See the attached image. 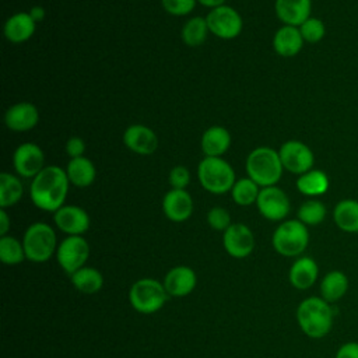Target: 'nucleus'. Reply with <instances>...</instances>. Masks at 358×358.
Instances as JSON below:
<instances>
[{"label": "nucleus", "mask_w": 358, "mask_h": 358, "mask_svg": "<svg viewBox=\"0 0 358 358\" xmlns=\"http://www.w3.org/2000/svg\"><path fill=\"white\" fill-rule=\"evenodd\" d=\"M70 180L64 169L56 165L45 166L31 182L29 197L32 203L43 210L56 213L64 206Z\"/></svg>", "instance_id": "nucleus-1"}, {"label": "nucleus", "mask_w": 358, "mask_h": 358, "mask_svg": "<svg viewBox=\"0 0 358 358\" xmlns=\"http://www.w3.org/2000/svg\"><path fill=\"white\" fill-rule=\"evenodd\" d=\"M296 322L310 338L324 337L333 326V309L322 296L305 298L296 308Z\"/></svg>", "instance_id": "nucleus-2"}, {"label": "nucleus", "mask_w": 358, "mask_h": 358, "mask_svg": "<svg viewBox=\"0 0 358 358\" xmlns=\"http://www.w3.org/2000/svg\"><path fill=\"white\" fill-rule=\"evenodd\" d=\"M246 173L260 187L275 186L282 176V164L278 151L270 147H257L246 158Z\"/></svg>", "instance_id": "nucleus-3"}, {"label": "nucleus", "mask_w": 358, "mask_h": 358, "mask_svg": "<svg viewBox=\"0 0 358 358\" xmlns=\"http://www.w3.org/2000/svg\"><path fill=\"white\" fill-rule=\"evenodd\" d=\"M197 178L203 189L214 194L229 192L236 182L232 166L221 157H204L197 166Z\"/></svg>", "instance_id": "nucleus-4"}, {"label": "nucleus", "mask_w": 358, "mask_h": 358, "mask_svg": "<svg viewBox=\"0 0 358 358\" xmlns=\"http://www.w3.org/2000/svg\"><path fill=\"white\" fill-rule=\"evenodd\" d=\"M55 229L45 222L31 224L22 238L25 256L35 263H43L49 260L57 250Z\"/></svg>", "instance_id": "nucleus-5"}, {"label": "nucleus", "mask_w": 358, "mask_h": 358, "mask_svg": "<svg viewBox=\"0 0 358 358\" xmlns=\"http://www.w3.org/2000/svg\"><path fill=\"white\" fill-rule=\"evenodd\" d=\"M271 242L275 252L281 256H299L309 243V232L299 220H288L275 228Z\"/></svg>", "instance_id": "nucleus-6"}, {"label": "nucleus", "mask_w": 358, "mask_h": 358, "mask_svg": "<svg viewBox=\"0 0 358 358\" xmlns=\"http://www.w3.org/2000/svg\"><path fill=\"white\" fill-rule=\"evenodd\" d=\"M168 298L162 282L154 278H141L136 281L129 291L130 305L140 313H154L159 310Z\"/></svg>", "instance_id": "nucleus-7"}, {"label": "nucleus", "mask_w": 358, "mask_h": 358, "mask_svg": "<svg viewBox=\"0 0 358 358\" xmlns=\"http://www.w3.org/2000/svg\"><path fill=\"white\" fill-rule=\"evenodd\" d=\"M90 257V245L81 235H70L62 241L56 250V259L64 273L73 274L84 267Z\"/></svg>", "instance_id": "nucleus-8"}, {"label": "nucleus", "mask_w": 358, "mask_h": 358, "mask_svg": "<svg viewBox=\"0 0 358 358\" xmlns=\"http://www.w3.org/2000/svg\"><path fill=\"white\" fill-rule=\"evenodd\" d=\"M206 21L210 32L221 39L236 38L243 27L241 14L235 8L225 4L211 8L206 17Z\"/></svg>", "instance_id": "nucleus-9"}, {"label": "nucleus", "mask_w": 358, "mask_h": 358, "mask_svg": "<svg viewBox=\"0 0 358 358\" xmlns=\"http://www.w3.org/2000/svg\"><path fill=\"white\" fill-rule=\"evenodd\" d=\"M278 154L284 169L296 175H302L310 171L315 162V155L312 150L298 140L285 141L280 147Z\"/></svg>", "instance_id": "nucleus-10"}, {"label": "nucleus", "mask_w": 358, "mask_h": 358, "mask_svg": "<svg viewBox=\"0 0 358 358\" xmlns=\"http://www.w3.org/2000/svg\"><path fill=\"white\" fill-rule=\"evenodd\" d=\"M256 206L259 213L270 221L284 220L291 210L288 196L282 189L277 186L262 187L256 200Z\"/></svg>", "instance_id": "nucleus-11"}, {"label": "nucleus", "mask_w": 358, "mask_h": 358, "mask_svg": "<svg viewBox=\"0 0 358 358\" xmlns=\"http://www.w3.org/2000/svg\"><path fill=\"white\" fill-rule=\"evenodd\" d=\"M15 172L22 178H35L45 168V154L38 144L22 143L13 155Z\"/></svg>", "instance_id": "nucleus-12"}, {"label": "nucleus", "mask_w": 358, "mask_h": 358, "mask_svg": "<svg viewBox=\"0 0 358 358\" xmlns=\"http://www.w3.org/2000/svg\"><path fill=\"white\" fill-rule=\"evenodd\" d=\"M222 243L227 253L235 259H243L253 252L255 236L249 227L236 222L224 231Z\"/></svg>", "instance_id": "nucleus-13"}, {"label": "nucleus", "mask_w": 358, "mask_h": 358, "mask_svg": "<svg viewBox=\"0 0 358 358\" xmlns=\"http://www.w3.org/2000/svg\"><path fill=\"white\" fill-rule=\"evenodd\" d=\"M123 144L138 155H151L158 148V137L145 124H130L123 133Z\"/></svg>", "instance_id": "nucleus-14"}, {"label": "nucleus", "mask_w": 358, "mask_h": 358, "mask_svg": "<svg viewBox=\"0 0 358 358\" xmlns=\"http://www.w3.org/2000/svg\"><path fill=\"white\" fill-rule=\"evenodd\" d=\"M53 221L56 227L70 235H83L90 228V215L88 213L78 206H63L55 215Z\"/></svg>", "instance_id": "nucleus-15"}, {"label": "nucleus", "mask_w": 358, "mask_h": 358, "mask_svg": "<svg viewBox=\"0 0 358 358\" xmlns=\"http://www.w3.org/2000/svg\"><path fill=\"white\" fill-rule=\"evenodd\" d=\"M162 211L173 222H183L193 213V200L186 189H171L162 199Z\"/></svg>", "instance_id": "nucleus-16"}, {"label": "nucleus", "mask_w": 358, "mask_h": 358, "mask_svg": "<svg viewBox=\"0 0 358 358\" xmlns=\"http://www.w3.org/2000/svg\"><path fill=\"white\" fill-rule=\"evenodd\" d=\"M39 122V112L31 102H18L11 105L6 115L4 123L13 131H28Z\"/></svg>", "instance_id": "nucleus-17"}, {"label": "nucleus", "mask_w": 358, "mask_h": 358, "mask_svg": "<svg viewBox=\"0 0 358 358\" xmlns=\"http://www.w3.org/2000/svg\"><path fill=\"white\" fill-rule=\"evenodd\" d=\"M196 282H197V277L193 268L187 266H176L166 273L162 284L168 295L186 296L194 289Z\"/></svg>", "instance_id": "nucleus-18"}, {"label": "nucleus", "mask_w": 358, "mask_h": 358, "mask_svg": "<svg viewBox=\"0 0 358 358\" xmlns=\"http://www.w3.org/2000/svg\"><path fill=\"white\" fill-rule=\"evenodd\" d=\"M274 10L284 25L299 27L310 17L312 0H275Z\"/></svg>", "instance_id": "nucleus-19"}, {"label": "nucleus", "mask_w": 358, "mask_h": 358, "mask_svg": "<svg viewBox=\"0 0 358 358\" xmlns=\"http://www.w3.org/2000/svg\"><path fill=\"white\" fill-rule=\"evenodd\" d=\"M36 22L29 15V13H15L8 17L4 22V36L11 43L27 42L35 32Z\"/></svg>", "instance_id": "nucleus-20"}, {"label": "nucleus", "mask_w": 358, "mask_h": 358, "mask_svg": "<svg viewBox=\"0 0 358 358\" xmlns=\"http://www.w3.org/2000/svg\"><path fill=\"white\" fill-rule=\"evenodd\" d=\"M303 38L298 27L282 25L273 38V48L277 55L282 57H292L298 55L303 46Z\"/></svg>", "instance_id": "nucleus-21"}, {"label": "nucleus", "mask_w": 358, "mask_h": 358, "mask_svg": "<svg viewBox=\"0 0 358 358\" xmlns=\"http://www.w3.org/2000/svg\"><path fill=\"white\" fill-rule=\"evenodd\" d=\"M319 275L317 263L308 256L296 259L288 273L289 282L296 289H308L310 288Z\"/></svg>", "instance_id": "nucleus-22"}, {"label": "nucleus", "mask_w": 358, "mask_h": 358, "mask_svg": "<svg viewBox=\"0 0 358 358\" xmlns=\"http://www.w3.org/2000/svg\"><path fill=\"white\" fill-rule=\"evenodd\" d=\"M200 145L206 157H221L231 145V134L222 126H211L203 133Z\"/></svg>", "instance_id": "nucleus-23"}, {"label": "nucleus", "mask_w": 358, "mask_h": 358, "mask_svg": "<svg viewBox=\"0 0 358 358\" xmlns=\"http://www.w3.org/2000/svg\"><path fill=\"white\" fill-rule=\"evenodd\" d=\"M67 178L71 185L77 187H88L96 176V169L91 159L83 157L71 158L66 168Z\"/></svg>", "instance_id": "nucleus-24"}, {"label": "nucleus", "mask_w": 358, "mask_h": 358, "mask_svg": "<svg viewBox=\"0 0 358 358\" xmlns=\"http://www.w3.org/2000/svg\"><path fill=\"white\" fill-rule=\"evenodd\" d=\"M333 220L338 229L357 234L358 232V200L345 199L336 204L333 210Z\"/></svg>", "instance_id": "nucleus-25"}, {"label": "nucleus", "mask_w": 358, "mask_h": 358, "mask_svg": "<svg viewBox=\"0 0 358 358\" xmlns=\"http://www.w3.org/2000/svg\"><path fill=\"white\" fill-rule=\"evenodd\" d=\"M348 289V277L340 270L329 271L320 281V296L329 303L341 299Z\"/></svg>", "instance_id": "nucleus-26"}, {"label": "nucleus", "mask_w": 358, "mask_h": 358, "mask_svg": "<svg viewBox=\"0 0 358 358\" xmlns=\"http://www.w3.org/2000/svg\"><path fill=\"white\" fill-rule=\"evenodd\" d=\"M329 178L320 169H310L296 179V189L305 196H320L329 189Z\"/></svg>", "instance_id": "nucleus-27"}, {"label": "nucleus", "mask_w": 358, "mask_h": 358, "mask_svg": "<svg viewBox=\"0 0 358 358\" xmlns=\"http://www.w3.org/2000/svg\"><path fill=\"white\" fill-rule=\"evenodd\" d=\"M71 284L83 294H95L103 285L102 274L94 267H81L71 275Z\"/></svg>", "instance_id": "nucleus-28"}, {"label": "nucleus", "mask_w": 358, "mask_h": 358, "mask_svg": "<svg viewBox=\"0 0 358 358\" xmlns=\"http://www.w3.org/2000/svg\"><path fill=\"white\" fill-rule=\"evenodd\" d=\"M22 183L21 180L8 172L0 173V207L7 208L20 201L22 197Z\"/></svg>", "instance_id": "nucleus-29"}, {"label": "nucleus", "mask_w": 358, "mask_h": 358, "mask_svg": "<svg viewBox=\"0 0 358 358\" xmlns=\"http://www.w3.org/2000/svg\"><path fill=\"white\" fill-rule=\"evenodd\" d=\"M210 32L206 18L192 17L189 18L182 28V39L187 46H199L207 39Z\"/></svg>", "instance_id": "nucleus-30"}, {"label": "nucleus", "mask_w": 358, "mask_h": 358, "mask_svg": "<svg viewBox=\"0 0 358 358\" xmlns=\"http://www.w3.org/2000/svg\"><path fill=\"white\" fill-rule=\"evenodd\" d=\"M260 186L253 182L250 178H242L236 180L231 189V196L232 200L238 206H250L256 203L257 196H259V189Z\"/></svg>", "instance_id": "nucleus-31"}, {"label": "nucleus", "mask_w": 358, "mask_h": 358, "mask_svg": "<svg viewBox=\"0 0 358 358\" xmlns=\"http://www.w3.org/2000/svg\"><path fill=\"white\" fill-rule=\"evenodd\" d=\"M326 206L316 200V199H310L303 201L299 208H298V220L308 225H317L320 222H323V220L326 218Z\"/></svg>", "instance_id": "nucleus-32"}, {"label": "nucleus", "mask_w": 358, "mask_h": 358, "mask_svg": "<svg viewBox=\"0 0 358 358\" xmlns=\"http://www.w3.org/2000/svg\"><path fill=\"white\" fill-rule=\"evenodd\" d=\"M24 259H27L24 245L18 239L8 235L0 238V260L4 264H18Z\"/></svg>", "instance_id": "nucleus-33"}, {"label": "nucleus", "mask_w": 358, "mask_h": 358, "mask_svg": "<svg viewBox=\"0 0 358 358\" xmlns=\"http://www.w3.org/2000/svg\"><path fill=\"white\" fill-rule=\"evenodd\" d=\"M298 28L301 31L303 41L308 43L320 42L326 34V27H324L323 21H320L319 18H315V17H309Z\"/></svg>", "instance_id": "nucleus-34"}, {"label": "nucleus", "mask_w": 358, "mask_h": 358, "mask_svg": "<svg viewBox=\"0 0 358 358\" xmlns=\"http://www.w3.org/2000/svg\"><path fill=\"white\" fill-rule=\"evenodd\" d=\"M207 222L215 231H225L231 225V215L222 207H213L207 213Z\"/></svg>", "instance_id": "nucleus-35"}, {"label": "nucleus", "mask_w": 358, "mask_h": 358, "mask_svg": "<svg viewBox=\"0 0 358 358\" xmlns=\"http://www.w3.org/2000/svg\"><path fill=\"white\" fill-rule=\"evenodd\" d=\"M197 0H161L164 10L171 15H187L194 10Z\"/></svg>", "instance_id": "nucleus-36"}, {"label": "nucleus", "mask_w": 358, "mask_h": 358, "mask_svg": "<svg viewBox=\"0 0 358 358\" xmlns=\"http://www.w3.org/2000/svg\"><path fill=\"white\" fill-rule=\"evenodd\" d=\"M190 182V172L183 165H176L169 172V183L172 189H186Z\"/></svg>", "instance_id": "nucleus-37"}, {"label": "nucleus", "mask_w": 358, "mask_h": 358, "mask_svg": "<svg viewBox=\"0 0 358 358\" xmlns=\"http://www.w3.org/2000/svg\"><path fill=\"white\" fill-rule=\"evenodd\" d=\"M85 151V143L81 137H70L66 143V152L70 158H77V157H83Z\"/></svg>", "instance_id": "nucleus-38"}, {"label": "nucleus", "mask_w": 358, "mask_h": 358, "mask_svg": "<svg viewBox=\"0 0 358 358\" xmlns=\"http://www.w3.org/2000/svg\"><path fill=\"white\" fill-rule=\"evenodd\" d=\"M334 358H358V343L348 341L338 347Z\"/></svg>", "instance_id": "nucleus-39"}, {"label": "nucleus", "mask_w": 358, "mask_h": 358, "mask_svg": "<svg viewBox=\"0 0 358 358\" xmlns=\"http://www.w3.org/2000/svg\"><path fill=\"white\" fill-rule=\"evenodd\" d=\"M10 229V218L8 214L6 213V208L0 210V235L6 236Z\"/></svg>", "instance_id": "nucleus-40"}, {"label": "nucleus", "mask_w": 358, "mask_h": 358, "mask_svg": "<svg viewBox=\"0 0 358 358\" xmlns=\"http://www.w3.org/2000/svg\"><path fill=\"white\" fill-rule=\"evenodd\" d=\"M28 13L35 22H41L45 18V8L42 6H34Z\"/></svg>", "instance_id": "nucleus-41"}, {"label": "nucleus", "mask_w": 358, "mask_h": 358, "mask_svg": "<svg viewBox=\"0 0 358 358\" xmlns=\"http://www.w3.org/2000/svg\"><path fill=\"white\" fill-rule=\"evenodd\" d=\"M197 1L201 3L206 7H210V8H215V7L222 6L225 3V0H197Z\"/></svg>", "instance_id": "nucleus-42"}]
</instances>
